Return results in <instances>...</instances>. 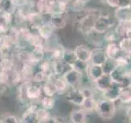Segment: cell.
I'll return each mask as SVG.
<instances>
[{
  "label": "cell",
  "mask_w": 131,
  "mask_h": 123,
  "mask_svg": "<svg viewBox=\"0 0 131 123\" xmlns=\"http://www.w3.org/2000/svg\"><path fill=\"white\" fill-rule=\"evenodd\" d=\"M100 11L97 9H82L77 12L75 16V23L79 31L84 35H89L93 31V25Z\"/></svg>",
  "instance_id": "obj_1"
},
{
  "label": "cell",
  "mask_w": 131,
  "mask_h": 123,
  "mask_svg": "<svg viewBox=\"0 0 131 123\" xmlns=\"http://www.w3.org/2000/svg\"><path fill=\"white\" fill-rule=\"evenodd\" d=\"M95 112L103 120H111L116 115V106L115 102L106 98L97 100Z\"/></svg>",
  "instance_id": "obj_2"
},
{
  "label": "cell",
  "mask_w": 131,
  "mask_h": 123,
  "mask_svg": "<svg viewBox=\"0 0 131 123\" xmlns=\"http://www.w3.org/2000/svg\"><path fill=\"white\" fill-rule=\"evenodd\" d=\"M115 25V20L109 15H99L93 25V31L97 34H104Z\"/></svg>",
  "instance_id": "obj_3"
},
{
  "label": "cell",
  "mask_w": 131,
  "mask_h": 123,
  "mask_svg": "<svg viewBox=\"0 0 131 123\" xmlns=\"http://www.w3.org/2000/svg\"><path fill=\"white\" fill-rule=\"evenodd\" d=\"M29 106L25 110L21 117L20 119V123H39V118L37 113V109L39 106L36 105L35 102H30Z\"/></svg>",
  "instance_id": "obj_4"
},
{
  "label": "cell",
  "mask_w": 131,
  "mask_h": 123,
  "mask_svg": "<svg viewBox=\"0 0 131 123\" xmlns=\"http://www.w3.org/2000/svg\"><path fill=\"white\" fill-rule=\"evenodd\" d=\"M65 95L68 102L79 107L81 106L84 100V97L80 88H70Z\"/></svg>",
  "instance_id": "obj_5"
},
{
  "label": "cell",
  "mask_w": 131,
  "mask_h": 123,
  "mask_svg": "<svg viewBox=\"0 0 131 123\" xmlns=\"http://www.w3.org/2000/svg\"><path fill=\"white\" fill-rule=\"evenodd\" d=\"M56 29L53 27L51 22L48 20H45L43 23H42L40 26L37 28L36 32L42 37V38L48 42L49 40L52 39V38L54 35Z\"/></svg>",
  "instance_id": "obj_6"
},
{
  "label": "cell",
  "mask_w": 131,
  "mask_h": 123,
  "mask_svg": "<svg viewBox=\"0 0 131 123\" xmlns=\"http://www.w3.org/2000/svg\"><path fill=\"white\" fill-rule=\"evenodd\" d=\"M82 76H83V74L77 71L75 69H72L63 77L70 88H80V85L81 84Z\"/></svg>",
  "instance_id": "obj_7"
},
{
  "label": "cell",
  "mask_w": 131,
  "mask_h": 123,
  "mask_svg": "<svg viewBox=\"0 0 131 123\" xmlns=\"http://www.w3.org/2000/svg\"><path fill=\"white\" fill-rule=\"evenodd\" d=\"M65 48L61 44H57L52 47H49L47 49L46 57L49 60H51L52 63L57 61L60 60H62V57L64 55Z\"/></svg>",
  "instance_id": "obj_8"
},
{
  "label": "cell",
  "mask_w": 131,
  "mask_h": 123,
  "mask_svg": "<svg viewBox=\"0 0 131 123\" xmlns=\"http://www.w3.org/2000/svg\"><path fill=\"white\" fill-rule=\"evenodd\" d=\"M56 0H36L35 9L40 14L48 17L50 16L53 3Z\"/></svg>",
  "instance_id": "obj_9"
},
{
  "label": "cell",
  "mask_w": 131,
  "mask_h": 123,
  "mask_svg": "<svg viewBox=\"0 0 131 123\" xmlns=\"http://www.w3.org/2000/svg\"><path fill=\"white\" fill-rule=\"evenodd\" d=\"M106 59H107V57H106L104 49L100 48H94L91 52V58H90L89 63L102 66L105 63Z\"/></svg>",
  "instance_id": "obj_10"
},
{
  "label": "cell",
  "mask_w": 131,
  "mask_h": 123,
  "mask_svg": "<svg viewBox=\"0 0 131 123\" xmlns=\"http://www.w3.org/2000/svg\"><path fill=\"white\" fill-rule=\"evenodd\" d=\"M68 15L67 13H61V14H55L48 16V20L51 22L56 30L63 29L67 23Z\"/></svg>",
  "instance_id": "obj_11"
},
{
  "label": "cell",
  "mask_w": 131,
  "mask_h": 123,
  "mask_svg": "<svg viewBox=\"0 0 131 123\" xmlns=\"http://www.w3.org/2000/svg\"><path fill=\"white\" fill-rule=\"evenodd\" d=\"M121 89V85L117 83L113 82L112 86H111L106 91L102 93L103 94V98H106V99H107V100L116 102V101H119Z\"/></svg>",
  "instance_id": "obj_12"
},
{
  "label": "cell",
  "mask_w": 131,
  "mask_h": 123,
  "mask_svg": "<svg viewBox=\"0 0 131 123\" xmlns=\"http://www.w3.org/2000/svg\"><path fill=\"white\" fill-rule=\"evenodd\" d=\"M113 83V80L112 79L110 75H105L103 74L99 79H97L96 81H94V84H95V87L97 90L100 91L102 93H104L111 86H112Z\"/></svg>",
  "instance_id": "obj_13"
},
{
  "label": "cell",
  "mask_w": 131,
  "mask_h": 123,
  "mask_svg": "<svg viewBox=\"0 0 131 123\" xmlns=\"http://www.w3.org/2000/svg\"><path fill=\"white\" fill-rule=\"evenodd\" d=\"M104 50L107 58L113 60H116L118 57L124 54L117 43H108Z\"/></svg>",
  "instance_id": "obj_14"
},
{
  "label": "cell",
  "mask_w": 131,
  "mask_h": 123,
  "mask_svg": "<svg viewBox=\"0 0 131 123\" xmlns=\"http://www.w3.org/2000/svg\"><path fill=\"white\" fill-rule=\"evenodd\" d=\"M73 69L71 65L67 63L63 60H60L53 63V72L57 76H64L66 74Z\"/></svg>",
  "instance_id": "obj_15"
},
{
  "label": "cell",
  "mask_w": 131,
  "mask_h": 123,
  "mask_svg": "<svg viewBox=\"0 0 131 123\" xmlns=\"http://www.w3.org/2000/svg\"><path fill=\"white\" fill-rule=\"evenodd\" d=\"M53 84H54L57 94V95H63L66 94L70 89L69 85H67V81L65 80L63 76H55L52 78Z\"/></svg>",
  "instance_id": "obj_16"
},
{
  "label": "cell",
  "mask_w": 131,
  "mask_h": 123,
  "mask_svg": "<svg viewBox=\"0 0 131 123\" xmlns=\"http://www.w3.org/2000/svg\"><path fill=\"white\" fill-rule=\"evenodd\" d=\"M74 51H75L77 59L86 61V63H89L90 61L92 50H90L87 46H85L84 44L78 45V46L74 49Z\"/></svg>",
  "instance_id": "obj_17"
},
{
  "label": "cell",
  "mask_w": 131,
  "mask_h": 123,
  "mask_svg": "<svg viewBox=\"0 0 131 123\" xmlns=\"http://www.w3.org/2000/svg\"><path fill=\"white\" fill-rule=\"evenodd\" d=\"M71 123H86L87 122V112L83 109H75L70 115Z\"/></svg>",
  "instance_id": "obj_18"
},
{
  "label": "cell",
  "mask_w": 131,
  "mask_h": 123,
  "mask_svg": "<svg viewBox=\"0 0 131 123\" xmlns=\"http://www.w3.org/2000/svg\"><path fill=\"white\" fill-rule=\"evenodd\" d=\"M36 68L42 71L45 74H47L49 76V78L52 76H54V72H53V63L51 60L47 58V57H45L40 63L37 64Z\"/></svg>",
  "instance_id": "obj_19"
},
{
  "label": "cell",
  "mask_w": 131,
  "mask_h": 123,
  "mask_svg": "<svg viewBox=\"0 0 131 123\" xmlns=\"http://www.w3.org/2000/svg\"><path fill=\"white\" fill-rule=\"evenodd\" d=\"M86 74H87L89 80H91L93 82L96 81L97 79H99V78L103 75L102 66L89 64V68L87 70V71H86Z\"/></svg>",
  "instance_id": "obj_20"
},
{
  "label": "cell",
  "mask_w": 131,
  "mask_h": 123,
  "mask_svg": "<svg viewBox=\"0 0 131 123\" xmlns=\"http://www.w3.org/2000/svg\"><path fill=\"white\" fill-rule=\"evenodd\" d=\"M54 76H55V75L52 76L46 82H45V83H43L42 85H41L43 95L49 96V97H55L56 95H57L54 84H53V81H52V78Z\"/></svg>",
  "instance_id": "obj_21"
},
{
  "label": "cell",
  "mask_w": 131,
  "mask_h": 123,
  "mask_svg": "<svg viewBox=\"0 0 131 123\" xmlns=\"http://www.w3.org/2000/svg\"><path fill=\"white\" fill-rule=\"evenodd\" d=\"M110 76H111V77H112L113 82L117 83L121 85L123 82L125 81V78L127 76V71L124 68L117 67Z\"/></svg>",
  "instance_id": "obj_22"
},
{
  "label": "cell",
  "mask_w": 131,
  "mask_h": 123,
  "mask_svg": "<svg viewBox=\"0 0 131 123\" xmlns=\"http://www.w3.org/2000/svg\"><path fill=\"white\" fill-rule=\"evenodd\" d=\"M116 17L118 22H131V5L128 7L116 9Z\"/></svg>",
  "instance_id": "obj_23"
},
{
  "label": "cell",
  "mask_w": 131,
  "mask_h": 123,
  "mask_svg": "<svg viewBox=\"0 0 131 123\" xmlns=\"http://www.w3.org/2000/svg\"><path fill=\"white\" fill-rule=\"evenodd\" d=\"M48 79H49V76L47 75V74H45L42 71H40V70L36 68V70H35L34 73H33L31 82L32 83L37 84V85H42Z\"/></svg>",
  "instance_id": "obj_24"
},
{
  "label": "cell",
  "mask_w": 131,
  "mask_h": 123,
  "mask_svg": "<svg viewBox=\"0 0 131 123\" xmlns=\"http://www.w3.org/2000/svg\"><path fill=\"white\" fill-rule=\"evenodd\" d=\"M119 101L123 104H131V85L121 87Z\"/></svg>",
  "instance_id": "obj_25"
},
{
  "label": "cell",
  "mask_w": 131,
  "mask_h": 123,
  "mask_svg": "<svg viewBox=\"0 0 131 123\" xmlns=\"http://www.w3.org/2000/svg\"><path fill=\"white\" fill-rule=\"evenodd\" d=\"M39 107H41L42 108L48 110V111H51L55 106V99L54 97H49L46 95H43L42 98H40L39 101Z\"/></svg>",
  "instance_id": "obj_26"
},
{
  "label": "cell",
  "mask_w": 131,
  "mask_h": 123,
  "mask_svg": "<svg viewBox=\"0 0 131 123\" xmlns=\"http://www.w3.org/2000/svg\"><path fill=\"white\" fill-rule=\"evenodd\" d=\"M97 105V100L95 98H84L83 104H81L80 108L83 109L86 112H92L93 111H95Z\"/></svg>",
  "instance_id": "obj_27"
},
{
  "label": "cell",
  "mask_w": 131,
  "mask_h": 123,
  "mask_svg": "<svg viewBox=\"0 0 131 123\" xmlns=\"http://www.w3.org/2000/svg\"><path fill=\"white\" fill-rule=\"evenodd\" d=\"M117 67L118 66H117V63L116 60L107 58L106 60L105 63L102 65V72H103V74H105V75H111Z\"/></svg>",
  "instance_id": "obj_28"
},
{
  "label": "cell",
  "mask_w": 131,
  "mask_h": 123,
  "mask_svg": "<svg viewBox=\"0 0 131 123\" xmlns=\"http://www.w3.org/2000/svg\"><path fill=\"white\" fill-rule=\"evenodd\" d=\"M122 53L124 54L131 56V39L128 37H123L118 42Z\"/></svg>",
  "instance_id": "obj_29"
},
{
  "label": "cell",
  "mask_w": 131,
  "mask_h": 123,
  "mask_svg": "<svg viewBox=\"0 0 131 123\" xmlns=\"http://www.w3.org/2000/svg\"><path fill=\"white\" fill-rule=\"evenodd\" d=\"M16 9L17 8L14 5L12 0H2L1 1V4H0V10L1 11L7 12V13L14 14Z\"/></svg>",
  "instance_id": "obj_30"
},
{
  "label": "cell",
  "mask_w": 131,
  "mask_h": 123,
  "mask_svg": "<svg viewBox=\"0 0 131 123\" xmlns=\"http://www.w3.org/2000/svg\"><path fill=\"white\" fill-rule=\"evenodd\" d=\"M62 60L66 61L67 63L73 66V64L75 63V61L77 60L76 55L75 53V51L72 50V49H65L64 52V55L62 57Z\"/></svg>",
  "instance_id": "obj_31"
},
{
  "label": "cell",
  "mask_w": 131,
  "mask_h": 123,
  "mask_svg": "<svg viewBox=\"0 0 131 123\" xmlns=\"http://www.w3.org/2000/svg\"><path fill=\"white\" fill-rule=\"evenodd\" d=\"M104 39L106 41H107L108 43H116L117 40H120L119 38H121L118 35L115 29H110L109 30H107L106 33H104Z\"/></svg>",
  "instance_id": "obj_32"
},
{
  "label": "cell",
  "mask_w": 131,
  "mask_h": 123,
  "mask_svg": "<svg viewBox=\"0 0 131 123\" xmlns=\"http://www.w3.org/2000/svg\"><path fill=\"white\" fill-rule=\"evenodd\" d=\"M89 64H90L89 63H86V61L77 59L75 61V63L73 64L72 67H73V69H75L77 71H79V72L83 74V73L87 71Z\"/></svg>",
  "instance_id": "obj_33"
},
{
  "label": "cell",
  "mask_w": 131,
  "mask_h": 123,
  "mask_svg": "<svg viewBox=\"0 0 131 123\" xmlns=\"http://www.w3.org/2000/svg\"><path fill=\"white\" fill-rule=\"evenodd\" d=\"M37 113H38V116L39 118V123H47L48 121L52 117V115L49 112V111L45 110L41 108V107H39V108L37 109Z\"/></svg>",
  "instance_id": "obj_34"
},
{
  "label": "cell",
  "mask_w": 131,
  "mask_h": 123,
  "mask_svg": "<svg viewBox=\"0 0 131 123\" xmlns=\"http://www.w3.org/2000/svg\"><path fill=\"white\" fill-rule=\"evenodd\" d=\"M0 123H20L19 118L12 114H4L0 118Z\"/></svg>",
  "instance_id": "obj_35"
},
{
  "label": "cell",
  "mask_w": 131,
  "mask_h": 123,
  "mask_svg": "<svg viewBox=\"0 0 131 123\" xmlns=\"http://www.w3.org/2000/svg\"><path fill=\"white\" fill-rule=\"evenodd\" d=\"M80 89H81L82 94H83L84 98H94V93L93 91V89H91L90 88H88V87H83Z\"/></svg>",
  "instance_id": "obj_36"
},
{
  "label": "cell",
  "mask_w": 131,
  "mask_h": 123,
  "mask_svg": "<svg viewBox=\"0 0 131 123\" xmlns=\"http://www.w3.org/2000/svg\"><path fill=\"white\" fill-rule=\"evenodd\" d=\"M12 1L13 2L14 5L16 7V8H20L27 5L30 3V0H12Z\"/></svg>",
  "instance_id": "obj_37"
},
{
  "label": "cell",
  "mask_w": 131,
  "mask_h": 123,
  "mask_svg": "<svg viewBox=\"0 0 131 123\" xmlns=\"http://www.w3.org/2000/svg\"><path fill=\"white\" fill-rule=\"evenodd\" d=\"M118 8L128 7L131 5V0H117Z\"/></svg>",
  "instance_id": "obj_38"
},
{
  "label": "cell",
  "mask_w": 131,
  "mask_h": 123,
  "mask_svg": "<svg viewBox=\"0 0 131 123\" xmlns=\"http://www.w3.org/2000/svg\"><path fill=\"white\" fill-rule=\"evenodd\" d=\"M106 3L108 6H110L111 7L116 8L117 9L118 8V3H117V0H106Z\"/></svg>",
  "instance_id": "obj_39"
},
{
  "label": "cell",
  "mask_w": 131,
  "mask_h": 123,
  "mask_svg": "<svg viewBox=\"0 0 131 123\" xmlns=\"http://www.w3.org/2000/svg\"><path fill=\"white\" fill-rule=\"evenodd\" d=\"M47 123H62V121L61 120L60 118L56 117H51L50 119L48 121Z\"/></svg>",
  "instance_id": "obj_40"
},
{
  "label": "cell",
  "mask_w": 131,
  "mask_h": 123,
  "mask_svg": "<svg viewBox=\"0 0 131 123\" xmlns=\"http://www.w3.org/2000/svg\"><path fill=\"white\" fill-rule=\"evenodd\" d=\"M126 116L129 118V120L131 121V106H129L126 109Z\"/></svg>",
  "instance_id": "obj_41"
},
{
  "label": "cell",
  "mask_w": 131,
  "mask_h": 123,
  "mask_svg": "<svg viewBox=\"0 0 131 123\" xmlns=\"http://www.w3.org/2000/svg\"><path fill=\"white\" fill-rule=\"evenodd\" d=\"M1 1H2V0H0V4H1Z\"/></svg>",
  "instance_id": "obj_42"
}]
</instances>
